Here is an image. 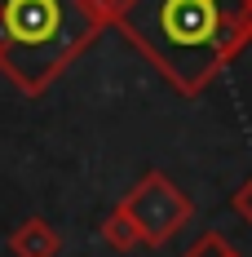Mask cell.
I'll return each mask as SVG.
<instances>
[{
    "instance_id": "1",
    "label": "cell",
    "mask_w": 252,
    "mask_h": 257,
    "mask_svg": "<svg viewBox=\"0 0 252 257\" xmlns=\"http://www.w3.org/2000/svg\"><path fill=\"white\" fill-rule=\"evenodd\" d=\"M111 27L186 98H199L252 40V0H115Z\"/></svg>"
},
{
    "instance_id": "2",
    "label": "cell",
    "mask_w": 252,
    "mask_h": 257,
    "mask_svg": "<svg viewBox=\"0 0 252 257\" xmlns=\"http://www.w3.org/2000/svg\"><path fill=\"white\" fill-rule=\"evenodd\" d=\"M115 0H0V71L40 98L111 27Z\"/></svg>"
},
{
    "instance_id": "3",
    "label": "cell",
    "mask_w": 252,
    "mask_h": 257,
    "mask_svg": "<svg viewBox=\"0 0 252 257\" xmlns=\"http://www.w3.org/2000/svg\"><path fill=\"white\" fill-rule=\"evenodd\" d=\"M120 208L137 222L142 244H151V248H159V244H168L173 235H181V226H186L190 213H195L190 195H186L181 186H173L168 173H159V169H146L142 178L133 182V191L120 200Z\"/></svg>"
},
{
    "instance_id": "4",
    "label": "cell",
    "mask_w": 252,
    "mask_h": 257,
    "mask_svg": "<svg viewBox=\"0 0 252 257\" xmlns=\"http://www.w3.org/2000/svg\"><path fill=\"white\" fill-rule=\"evenodd\" d=\"M9 253L14 257H58L62 253V235H58V226L45 222V217H27V222H18L14 235H9Z\"/></svg>"
},
{
    "instance_id": "5",
    "label": "cell",
    "mask_w": 252,
    "mask_h": 257,
    "mask_svg": "<svg viewBox=\"0 0 252 257\" xmlns=\"http://www.w3.org/2000/svg\"><path fill=\"white\" fill-rule=\"evenodd\" d=\"M102 244L111 248V253H133V248H142V231H137V222L128 217L124 208H111V217L102 222Z\"/></svg>"
},
{
    "instance_id": "6",
    "label": "cell",
    "mask_w": 252,
    "mask_h": 257,
    "mask_svg": "<svg viewBox=\"0 0 252 257\" xmlns=\"http://www.w3.org/2000/svg\"><path fill=\"white\" fill-rule=\"evenodd\" d=\"M181 257H230V244H226V235H217V231H203L190 248Z\"/></svg>"
},
{
    "instance_id": "7",
    "label": "cell",
    "mask_w": 252,
    "mask_h": 257,
    "mask_svg": "<svg viewBox=\"0 0 252 257\" xmlns=\"http://www.w3.org/2000/svg\"><path fill=\"white\" fill-rule=\"evenodd\" d=\"M230 208H234V217H239L243 226H252V178L243 182L234 195H230Z\"/></svg>"
}]
</instances>
